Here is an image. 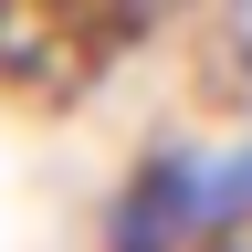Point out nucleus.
I'll return each mask as SVG.
<instances>
[{"label":"nucleus","instance_id":"1","mask_svg":"<svg viewBox=\"0 0 252 252\" xmlns=\"http://www.w3.org/2000/svg\"><path fill=\"white\" fill-rule=\"evenodd\" d=\"M252 220V147H158L105 210V252H210L220 231Z\"/></svg>","mask_w":252,"mask_h":252}]
</instances>
